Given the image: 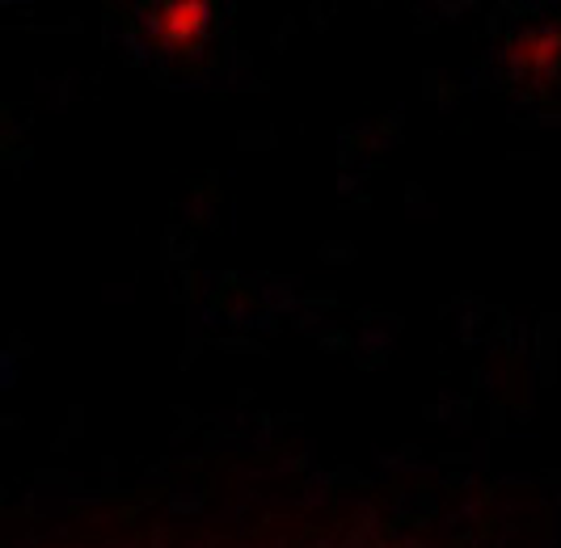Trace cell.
<instances>
[{
    "mask_svg": "<svg viewBox=\"0 0 561 548\" xmlns=\"http://www.w3.org/2000/svg\"><path fill=\"white\" fill-rule=\"evenodd\" d=\"M216 26V9L207 0H165L144 13V34L161 52H198Z\"/></svg>",
    "mask_w": 561,
    "mask_h": 548,
    "instance_id": "1",
    "label": "cell"
},
{
    "mask_svg": "<svg viewBox=\"0 0 561 548\" xmlns=\"http://www.w3.org/2000/svg\"><path fill=\"white\" fill-rule=\"evenodd\" d=\"M511 59L519 64V72L528 77H549L561 68V30H528L515 38Z\"/></svg>",
    "mask_w": 561,
    "mask_h": 548,
    "instance_id": "2",
    "label": "cell"
}]
</instances>
